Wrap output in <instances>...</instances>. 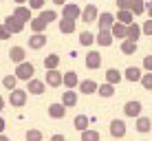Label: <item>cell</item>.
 I'll list each match as a JSON object with an SVG mask.
<instances>
[{
    "label": "cell",
    "mask_w": 152,
    "mask_h": 141,
    "mask_svg": "<svg viewBox=\"0 0 152 141\" xmlns=\"http://www.w3.org/2000/svg\"><path fill=\"white\" fill-rule=\"evenodd\" d=\"M102 53L99 51H88L86 57H84V64H86V69L88 71H97L99 66H102Z\"/></svg>",
    "instance_id": "obj_4"
},
{
    "label": "cell",
    "mask_w": 152,
    "mask_h": 141,
    "mask_svg": "<svg viewBox=\"0 0 152 141\" xmlns=\"http://www.w3.org/2000/svg\"><path fill=\"white\" fill-rule=\"evenodd\" d=\"M62 15H64V18H73V20H80V15H82V9L77 7L75 2H64L62 4Z\"/></svg>",
    "instance_id": "obj_12"
},
{
    "label": "cell",
    "mask_w": 152,
    "mask_h": 141,
    "mask_svg": "<svg viewBox=\"0 0 152 141\" xmlns=\"http://www.w3.org/2000/svg\"><path fill=\"white\" fill-rule=\"evenodd\" d=\"M145 13L152 18V0H150V2H145Z\"/></svg>",
    "instance_id": "obj_44"
},
{
    "label": "cell",
    "mask_w": 152,
    "mask_h": 141,
    "mask_svg": "<svg viewBox=\"0 0 152 141\" xmlns=\"http://www.w3.org/2000/svg\"><path fill=\"white\" fill-rule=\"evenodd\" d=\"M62 80H64V73H60L57 69H46V75H44L46 86L60 88V86H62Z\"/></svg>",
    "instance_id": "obj_3"
},
{
    "label": "cell",
    "mask_w": 152,
    "mask_h": 141,
    "mask_svg": "<svg viewBox=\"0 0 152 141\" xmlns=\"http://www.w3.org/2000/svg\"><path fill=\"white\" fill-rule=\"evenodd\" d=\"M139 82H141V86H143L145 91H152V71H145Z\"/></svg>",
    "instance_id": "obj_37"
},
{
    "label": "cell",
    "mask_w": 152,
    "mask_h": 141,
    "mask_svg": "<svg viewBox=\"0 0 152 141\" xmlns=\"http://www.w3.org/2000/svg\"><path fill=\"white\" fill-rule=\"evenodd\" d=\"M57 29H60V33H75V29H77V20H73V18H64L62 15L60 20H57Z\"/></svg>",
    "instance_id": "obj_6"
},
{
    "label": "cell",
    "mask_w": 152,
    "mask_h": 141,
    "mask_svg": "<svg viewBox=\"0 0 152 141\" xmlns=\"http://www.w3.org/2000/svg\"><path fill=\"white\" fill-rule=\"evenodd\" d=\"M113 42H115V38H113L110 29H99L97 33H95V44H99V46H110Z\"/></svg>",
    "instance_id": "obj_9"
},
{
    "label": "cell",
    "mask_w": 152,
    "mask_h": 141,
    "mask_svg": "<svg viewBox=\"0 0 152 141\" xmlns=\"http://www.w3.org/2000/svg\"><path fill=\"white\" fill-rule=\"evenodd\" d=\"M46 42H49V38L44 35V31L42 33H33L29 38V49H33V51H40V49H44Z\"/></svg>",
    "instance_id": "obj_11"
},
{
    "label": "cell",
    "mask_w": 152,
    "mask_h": 141,
    "mask_svg": "<svg viewBox=\"0 0 152 141\" xmlns=\"http://www.w3.org/2000/svg\"><path fill=\"white\" fill-rule=\"evenodd\" d=\"M60 66V55L57 53H51L44 57V69H57Z\"/></svg>",
    "instance_id": "obj_33"
},
{
    "label": "cell",
    "mask_w": 152,
    "mask_h": 141,
    "mask_svg": "<svg viewBox=\"0 0 152 141\" xmlns=\"http://www.w3.org/2000/svg\"><path fill=\"white\" fill-rule=\"evenodd\" d=\"M13 2H15V4H24L27 0H13Z\"/></svg>",
    "instance_id": "obj_50"
},
{
    "label": "cell",
    "mask_w": 152,
    "mask_h": 141,
    "mask_svg": "<svg viewBox=\"0 0 152 141\" xmlns=\"http://www.w3.org/2000/svg\"><path fill=\"white\" fill-rule=\"evenodd\" d=\"M137 49H139V42L128 40V38L121 40V53H124V55H134V53H137Z\"/></svg>",
    "instance_id": "obj_24"
},
{
    "label": "cell",
    "mask_w": 152,
    "mask_h": 141,
    "mask_svg": "<svg viewBox=\"0 0 152 141\" xmlns=\"http://www.w3.org/2000/svg\"><path fill=\"white\" fill-rule=\"evenodd\" d=\"M115 20H119V22H124V24H130V22H134V13L130 11V9H119L117 15H115Z\"/></svg>",
    "instance_id": "obj_27"
},
{
    "label": "cell",
    "mask_w": 152,
    "mask_h": 141,
    "mask_svg": "<svg viewBox=\"0 0 152 141\" xmlns=\"http://www.w3.org/2000/svg\"><path fill=\"white\" fill-rule=\"evenodd\" d=\"M97 82L95 80H82L80 82V84H77V88H80V91H82V95H95V93H97Z\"/></svg>",
    "instance_id": "obj_17"
},
{
    "label": "cell",
    "mask_w": 152,
    "mask_h": 141,
    "mask_svg": "<svg viewBox=\"0 0 152 141\" xmlns=\"http://www.w3.org/2000/svg\"><path fill=\"white\" fill-rule=\"evenodd\" d=\"M110 137L113 139H124L126 137V121L124 119H113L110 121Z\"/></svg>",
    "instance_id": "obj_7"
},
{
    "label": "cell",
    "mask_w": 152,
    "mask_h": 141,
    "mask_svg": "<svg viewBox=\"0 0 152 141\" xmlns=\"http://www.w3.org/2000/svg\"><path fill=\"white\" fill-rule=\"evenodd\" d=\"M27 99H29L27 88H18L15 86L13 91H9V104H11V108H22L24 104H27Z\"/></svg>",
    "instance_id": "obj_1"
},
{
    "label": "cell",
    "mask_w": 152,
    "mask_h": 141,
    "mask_svg": "<svg viewBox=\"0 0 152 141\" xmlns=\"http://www.w3.org/2000/svg\"><path fill=\"white\" fill-rule=\"evenodd\" d=\"M44 88H46V82L44 80H35V77L27 80V93H31V95H42Z\"/></svg>",
    "instance_id": "obj_10"
},
{
    "label": "cell",
    "mask_w": 152,
    "mask_h": 141,
    "mask_svg": "<svg viewBox=\"0 0 152 141\" xmlns=\"http://www.w3.org/2000/svg\"><path fill=\"white\" fill-rule=\"evenodd\" d=\"M97 15H99V11H97L95 4H86L80 18H82V22H88V24H91V22H95V20H97Z\"/></svg>",
    "instance_id": "obj_15"
},
{
    "label": "cell",
    "mask_w": 152,
    "mask_h": 141,
    "mask_svg": "<svg viewBox=\"0 0 152 141\" xmlns=\"http://www.w3.org/2000/svg\"><path fill=\"white\" fill-rule=\"evenodd\" d=\"M0 141H9V139H7V134H4V132H0Z\"/></svg>",
    "instance_id": "obj_49"
},
{
    "label": "cell",
    "mask_w": 152,
    "mask_h": 141,
    "mask_svg": "<svg viewBox=\"0 0 152 141\" xmlns=\"http://www.w3.org/2000/svg\"><path fill=\"white\" fill-rule=\"evenodd\" d=\"M121 80H124V73L121 71H117V69H108L106 71V82H110V84L117 86Z\"/></svg>",
    "instance_id": "obj_29"
},
{
    "label": "cell",
    "mask_w": 152,
    "mask_h": 141,
    "mask_svg": "<svg viewBox=\"0 0 152 141\" xmlns=\"http://www.w3.org/2000/svg\"><path fill=\"white\" fill-rule=\"evenodd\" d=\"M117 7L119 9H130L132 7V0H117Z\"/></svg>",
    "instance_id": "obj_43"
},
{
    "label": "cell",
    "mask_w": 152,
    "mask_h": 141,
    "mask_svg": "<svg viewBox=\"0 0 152 141\" xmlns=\"http://www.w3.org/2000/svg\"><path fill=\"white\" fill-rule=\"evenodd\" d=\"M82 141H99L102 139V134L97 132V130H91V128H86V130H82Z\"/></svg>",
    "instance_id": "obj_32"
},
{
    "label": "cell",
    "mask_w": 152,
    "mask_h": 141,
    "mask_svg": "<svg viewBox=\"0 0 152 141\" xmlns=\"http://www.w3.org/2000/svg\"><path fill=\"white\" fill-rule=\"evenodd\" d=\"M73 126H75L77 132H82V130H86L88 126H91V119H88L86 115H77V117H75V121H73Z\"/></svg>",
    "instance_id": "obj_30"
},
{
    "label": "cell",
    "mask_w": 152,
    "mask_h": 141,
    "mask_svg": "<svg viewBox=\"0 0 152 141\" xmlns=\"http://www.w3.org/2000/svg\"><path fill=\"white\" fill-rule=\"evenodd\" d=\"M141 31H143V35H148V38H152V18L145 20L143 27H141Z\"/></svg>",
    "instance_id": "obj_40"
},
{
    "label": "cell",
    "mask_w": 152,
    "mask_h": 141,
    "mask_svg": "<svg viewBox=\"0 0 152 141\" xmlns=\"http://www.w3.org/2000/svg\"><path fill=\"white\" fill-rule=\"evenodd\" d=\"M51 2H53V4H57V7H62V4H64L66 0H51Z\"/></svg>",
    "instance_id": "obj_48"
},
{
    "label": "cell",
    "mask_w": 152,
    "mask_h": 141,
    "mask_svg": "<svg viewBox=\"0 0 152 141\" xmlns=\"http://www.w3.org/2000/svg\"><path fill=\"white\" fill-rule=\"evenodd\" d=\"M80 44L82 46H93V44H95V33H91V31H82V33H80Z\"/></svg>",
    "instance_id": "obj_31"
},
{
    "label": "cell",
    "mask_w": 152,
    "mask_h": 141,
    "mask_svg": "<svg viewBox=\"0 0 152 141\" xmlns=\"http://www.w3.org/2000/svg\"><path fill=\"white\" fill-rule=\"evenodd\" d=\"M9 60H11L13 64L24 62L27 60V49H24V46H11V49H9Z\"/></svg>",
    "instance_id": "obj_13"
},
{
    "label": "cell",
    "mask_w": 152,
    "mask_h": 141,
    "mask_svg": "<svg viewBox=\"0 0 152 141\" xmlns=\"http://www.w3.org/2000/svg\"><path fill=\"white\" fill-rule=\"evenodd\" d=\"M46 27H49V22H46V20H42L40 15L29 20V29L33 31V33H42V31H46Z\"/></svg>",
    "instance_id": "obj_23"
},
{
    "label": "cell",
    "mask_w": 152,
    "mask_h": 141,
    "mask_svg": "<svg viewBox=\"0 0 152 141\" xmlns=\"http://www.w3.org/2000/svg\"><path fill=\"white\" fill-rule=\"evenodd\" d=\"M97 93H99V97H113L115 95V84H110V82H104V84H99L97 86Z\"/></svg>",
    "instance_id": "obj_28"
},
{
    "label": "cell",
    "mask_w": 152,
    "mask_h": 141,
    "mask_svg": "<svg viewBox=\"0 0 152 141\" xmlns=\"http://www.w3.org/2000/svg\"><path fill=\"white\" fill-rule=\"evenodd\" d=\"M27 2H29V7H31V11H40V9H44L46 0H27Z\"/></svg>",
    "instance_id": "obj_39"
},
{
    "label": "cell",
    "mask_w": 152,
    "mask_h": 141,
    "mask_svg": "<svg viewBox=\"0 0 152 141\" xmlns=\"http://www.w3.org/2000/svg\"><path fill=\"white\" fill-rule=\"evenodd\" d=\"M95 22L99 24V29H110V27H113V22H115V15H113L110 11H102V13L97 15Z\"/></svg>",
    "instance_id": "obj_18"
},
{
    "label": "cell",
    "mask_w": 152,
    "mask_h": 141,
    "mask_svg": "<svg viewBox=\"0 0 152 141\" xmlns=\"http://www.w3.org/2000/svg\"><path fill=\"white\" fill-rule=\"evenodd\" d=\"M141 110H143V106H141V102H137V99H132V102H126V106H124V115L126 117H132V119H137Z\"/></svg>",
    "instance_id": "obj_8"
},
{
    "label": "cell",
    "mask_w": 152,
    "mask_h": 141,
    "mask_svg": "<svg viewBox=\"0 0 152 141\" xmlns=\"http://www.w3.org/2000/svg\"><path fill=\"white\" fill-rule=\"evenodd\" d=\"M4 128H7V121H4V119L0 117V132H4Z\"/></svg>",
    "instance_id": "obj_45"
},
{
    "label": "cell",
    "mask_w": 152,
    "mask_h": 141,
    "mask_svg": "<svg viewBox=\"0 0 152 141\" xmlns=\"http://www.w3.org/2000/svg\"><path fill=\"white\" fill-rule=\"evenodd\" d=\"M2 86L7 88V91H13V88L18 86V77L15 75H4L2 77Z\"/></svg>",
    "instance_id": "obj_35"
},
{
    "label": "cell",
    "mask_w": 152,
    "mask_h": 141,
    "mask_svg": "<svg viewBox=\"0 0 152 141\" xmlns=\"http://www.w3.org/2000/svg\"><path fill=\"white\" fill-rule=\"evenodd\" d=\"M143 71H152V55L143 57Z\"/></svg>",
    "instance_id": "obj_42"
},
{
    "label": "cell",
    "mask_w": 152,
    "mask_h": 141,
    "mask_svg": "<svg viewBox=\"0 0 152 141\" xmlns=\"http://www.w3.org/2000/svg\"><path fill=\"white\" fill-rule=\"evenodd\" d=\"M13 15L18 20H22L24 24L29 22L31 18H33V13H31V7H24V4H18V7H15V11H13Z\"/></svg>",
    "instance_id": "obj_22"
},
{
    "label": "cell",
    "mask_w": 152,
    "mask_h": 141,
    "mask_svg": "<svg viewBox=\"0 0 152 141\" xmlns=\"http://www.w3.org/2000/svg\"><path fill=\"white\" fill-rule=\"evenodd\" d=\"M130 11H132L134 15H143V13H145V2H143V0H132Z\"/></svg>",
    "instance_id": "obj_36"
},
{
    "label": "cell",
    "mask_w": 152,
    "mask_h": 141,
    "mask_svg": "<svg viewBox=\"0 0 152 141\" xmlns=\"http://www.w3.org/2000/svg\"><path fill=\"white\" fill-rule=\"evenodd\" d=\"M2 24H4L9 31H11V33H22V31H24V22H22V20H18L13 13H9L7 18H4Z\"/></svg>",
    "instance_id": "obj_5"
},
{
    "label": "cell",
    "mask_w": 152,
    "mask_h": 141,
    "mask_svg": "<svg viewBox=\"0 0 152 141\" xmlns=\"http://www.w3.org/2000/svg\"><path fill=\"white\" fill-rule=\"evenodd\" d=\"M4 104H7V102H4V97H2V95H0V113H2V110H4Z\"/></svg>",
    "instance_id": "obj_47"
},
{
    "label": "cell",
    "mask_w": 152,
    "mask_h": 141,
    "mask_svg": "<svg viewBox=\"0 0 152 141\" xmlns=\"http://www.w3.org/2000/svg\"><path fill=\"white\" fill-rule=\"evenodd\" d=\"M24 139H27V141H42V139H44V134H42L40 130L31 128V130H27V134H24Z\"/></svg>",
    "instance_id": "obj_38"
},
{
    "label": "cell",
    "mask_w": 152,
    "mask_h": 141,
    "mask_svg": "<svg viewBox=\"0 0 152 141\" xmlns=\"http://www.w3.org/2000/svg\"><path fill=\"white\" fill-rule=\"evenodd\" d=\"M51 139H53V141H64V134H53Z\"/></svg>",
    "instance_id": "obj_46"
},
{
    "label": "cell",
    "mask_w": 152,
    "mask_h": 141,
    "mask_svg": "<svg viewBox=\"0 0 152 141\" xmlns=\"http://www.w3.org/2000/svg\"><path fill=\"white\" fill-rule=\"evenodd\" d=\"M33 73H35V66L31 64V62H20V64H15V77L18 80H22V82H27L33 77Z\"/></svg>",
    "instance_id": "obj_2"
},
{
    "label": "cell",
    "mask_w": 152,
    "mask_h": 141,
    "mask_svg": "<svg viewBox=\"0 0 152 141\" xmlns=\"http://www.w3.org/2000/svg\"><path fill=\"white\" fill-rule=\"evenodd\" d=\"M49 117L51 119H64L66 117V106L62 102H55L49 106Z\"/></svg>",
    "instance_id": "obj_14"
},
{
    "label": "cell",
    "mask_w": 152,
    "mask_h": 141,
    "mask_svg": "<svg viewBox=\"0 0 152 141\" xmlns=\"http://www.w3.org/2000/svg\"><path fill=\"white\" fill-rule=\"evenodd\" d=\"M62 104H64L66 108L77 106V91L75 88H66V91L62 93Z\"/></svg>",
    "instance_id": "obj_16"
},
{
    "label": "cell",
    "mask_w": 152,
    "mask_h": 141,
    "mask_svg": "<svg viewBox=\"0 0 152 141\" xmlns=\"http://www.w3.org/2000/svg\"><path fill=\"white\" fill-rule=\"evenodd\" d=\"M143 35V31H141V27L137 22H130L128 27H126V38L128 40H134V42H139V38Z\"/></svg>",
    "instance_id": "obj_20"
},
{
    "label": "cell",
    "mask_w": 152,
    "mask_h": 141,
    "mask_svg": "<svg viewBox=\"0 0 152 141\" xmlns=\"http://www.w3.org/2000/svg\"><path fill=\"white\" fill-rule=\"evenodd\" d=\"M126 27H128V24H124V22H119V20H115L113 27H110L113 38H115V40H124V38H126Z\"/></svg>",
    "instance_id": "obj_25"
},
{
    "label": "cell",
    "mask_w": 152,
    "mask_h": 141,
    "mask_svg": "<svg viewBox=\"0 0 152 141\" xmlns=\"http://www.w3.org/2000/svg\"><path fill=\"white\" fill-rule=\"evenodd\" d=\"M11 31H9L7 27H4V24H0V40H9V38H11Z\"/></svg>",
    "instance_id": "obj_41"
},
{
    "label": "cell",
    "mask_w": 152,
    "mask_h": 141,
    "mask_svg": "<svg viewBox=\"0 0 152 141\" xmlns=\"http://www.w3.org/2000/svg\"><path fill=\"white\" fill-rule=\"evenodd\" d=\"M40 18L51 24L53 20H57V11H55V9H40Z\"/></svg>",
    "instance_id": "obj_34"
},
{
    "label": "cell",
    "mask_w": 152,
    "mask_h": 141,
    "mask_svg": "<svg viewBox=\"0 0 152 141\" xmlns=\"http://www.w3.org/2000/svg\"><path fill=\"white\" fill-rule=\"evenodd\" d=\"M134 128H137V132H141V134L150 132V130H152V119H150V117H143V115H139Z\"/></svg>",
    "instance_id": "obj_19"
},
{
    "label": "cell",
    "mask_w": 152,
    "mask_h": 141,
    "mask_svg": "<svg viewBox=\"0 0 152 141\" xmlns=\"http://www.w3.org/2000/svg\"><path fill=\"white\" fill-rule=\"evenodd\" d=\"M141 75H143V71L139 69V66H128V69L124 71V80H128V82H139L141 80Z\"/></svg>",
    "instance_id": "obj_21"
},
{
    "label": "cell",
    "mask_w": 152,
    "mask_h": 141,
    "mask_svg": "<svg viewBox=\"0 0 152 141\" xmlns=\"http://www.w3.org/2000/svg\"><path fill=\"white\" fill-rule=\"evenodd\" d=\"M62 84H64L66 88H77V84H80V77H77V73H75V71L64 73V80H62Z\"/></svg>",
    "instance_id": "obj_26"
}]
</instances>
